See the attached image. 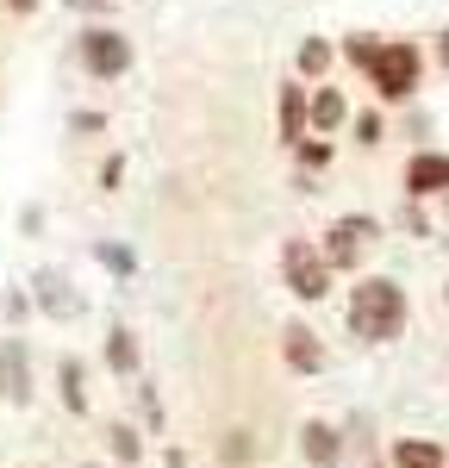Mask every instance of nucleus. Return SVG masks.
I'll use <instances>...</instances> for the list:
<instances>
[{"mask_svg": "<svg viewBox=\"0 0 449 468\" xmlns=\"http://www.w3.org/2000/svg\"><path fill=\"white\" fill-rule=\"evenodd\" d=\"M13 6H19V13H32V6H37V0H13Z\"/></svg>", "mask_w": 449, "mask_h": 468, "instance_id": "20", "label": "nucleus"}, {"mask_svg": "<svg viewBox=\"0 0 449 468\" xmlns=\"http://www.w3.org/2000/svg\"><path fill=\"white\" fill-rule=\"evenodd\" d=\"M287 362H294V368H318V362H325V350H318V344H312V331H287Z\"/></svg>", "mask_w": 449, "mask_h": 468, "instance_id": "10", "label": "nucleus"}, {"mask_svg": "<svg viewBox=\"0 0 449 468\" xmlns=\"http://www.w3.org/2000/svg\"><path fill=\"white\" fill-rule=\"evenodd\" d=\"M312 125H318V132H337V125H343V94H331V88L312 94Z\"/></svg>", "mask_w": 449, "mask_h": 468, "instance_id": "11", "label": "nucleus"}, {"mask_svg": "<svg viewBox=\"0 0 449 468\" xmlns=\"http://www.w3.org/2000/svg\"><path fill=\"white\" fill-rule=\"evenodd\" d=\"M37 300H44L50 313H57V306H69V300H63V282H57V275H37Z\"/></svg>", "mask_w": 449, "mask_h": 468, "instance_id": "18", "label": "nucleus"}, {"mask_svg": "<svg viewBox=\"0 0 449 468\" xmlns=\"http://www.w3.org/2000/svg\"><path fill=\"white\" fill-rule=\"evenodd\" d=\"M406 324V293L393 288V282H356V293H350V331L356 337H369V344H387L393 331Z\"/></svg>", "mask_w": 449, "mask_h": 468, "instance_id": "1", "label": "nucleus"}, {"mask_svg": "<svg viewBox=\"0 0 449 468\" xmlns=\"http://www.w3.org/2000/svg\"><path fill=\"white\" fill-rule=\"evenodd\" d=\"M81 57H88L94 75H119L125 63H131V44H125L119 32H88L81 37Z\"/></svg>", "mask_w": 449, "mask_h": 468, "instance_id": "3", "label": "nucleus"}, {"mask_svg": "<svg viewBox=\"0 0 449 468\" xmlns=\"http://www.w3.org/2000/svg\"><path fill=\"white\" fill-rule=\"evenodd\" d=\"M406 187H412V194H444V187H449V156H412Z\"/></svg>", "mask_w": 449, "mask_h": 468, "instance_id": "7", "label": "nucleus"}, {"mask_svg": "<svg viewBox=\"0 0 449 468\" xmlns=\"http://www.w3.org/2000/svg\"><path fill=\"white\" fill-rule=\"evenodd\" d=\"M281 132H287V138H299V88H287V94H281Z\"/></svg>", "mask_w": 449, "mask_h": 468, "instance_id": "16", "label": "nucleus"}, {"mask_svg": "<svg viewBox=\"0 0 449 468\" xmlns=\"http://www.w3.org/2000/svg\"><path fill=\"white\" fill-rule=\"evenodd\" d=\"M325 63H331V50H325V44H318V37H306V44H299V69H325Z\"/></svg>", "mask_w": 449, "mask_h": 468, "instance_id": "15", "label": "nucleus"}, {"mask_svg": "<svg viewBox=\"0 0 449 468\" xmlns=\"http://www.w3.org/2000/svg\"><path fill=\"white\" fill-rule=\"evenodd\" d=\"M63 399H69V412L88 406V394H81V368H75V362H63Z\"/></svg>", "mask_w": 449, "mask_h": 468, "instance_id": "14", "label": "nucleus"}, {"mask_svg": "<svg viewBox=\"0 0 449 468\" xmlns=\"http://www.w3.org/2000/svg\"><path fill=\"white\" fill-rule=\"evenodd\" d=\"M369 238H374V218H337V225H331V250H325V256H331L337 269H350V262L362 256Z\"/></svg>", "mask_w": 449, "mask_h": 468, "instance_id": "4", "label": "nucleus"}, {"mask_svg": "<svg viewBox=\"0 0 449 468\" xmlns=\"http://www.w3.org/2000/svg\"><path fill=\"white\" fill-rule=\"evenodd\" d=\"M75 6H94V0H75Z\"/></svg>", "mask_w": 449, "mask_h": 468, "instance_id": "22", "label": "nucleus"}, {"mask_svg": "<svg viewBox=\"0 0 449 468\" xmlns=\"http://www.w3.org/2000/svg\"><path fill=\"white\" fill-rule=\"evenodd\" d=\"M287 288H294L299 300H318V293H325V262L306 250V244L287 250Z\"/></svg>", "mask_w": 449, "mask_h": 468, "instance_id": "5", "label": "nucleus"}, {"mask_svg": "<svg viewBox=\"0 0 449 468\" xmlns=\"http://www.w3.org/2000/svg\"><path fill=\"white\" fill-rule=\"evenodd\" d=\"M112 456H119V463H138V431H131V425H112Z\"/></svg>", "mask_w": 449, "mask_h": 468, "instance_id": "13", "label": "nucleus"}, {"mask_svg": "<svg viewBox=\"0 0 449 468\" xmlns=\"http://www.w3.org/2000/svg\"><path fill=\"white\" fill-rule=\"evenodd\" d=\"M393 463L400 468H444V450L437 443H393Z\"/></svg>", "mask_w": 449, "mask_h": 468, "instance_id": "9", "label": "nucleus"}, {"mask_svg": "<svg viewBox=\"0 0 449 468\" xmlns=\"http://www.w3.org/2000/svg\"><path fill=\"white\" fill-rule=\"evenodd\" d=\"M112 368H119V375L138 368V344H131V331H112Z\"/></svg>", "mask_w": 449, "mask_h": 468, "instance_id": "12", "label": "nucleus"}, {"mask_svg": "<svg viewBox=\"0 0 449 468\" xmlns=\"http://www.w3.org/2000/svg\"><path fill=\"white\" fill-rule=\"evenodd\" d=\"M374 50H381L374 37H350V44H343V57H350L356 69H369V63H374Z\"/></svg>", "mask_w": 449, "mask_h": 468, "instance_id": "17", "label": "nucleus"}, {"mask_svg": "<svg viewBox=\"0 0 449 468\" xmlns=\"http://www.w3.org/2000/svg\"><path fill=\"white\" fill-rule=\"evenodd\" d=\"M299 443H306L312 468H337V431H331V425H318V419H312V425L299 431Z\"/></svg>", "mask_w": 449, "mask_h": 468, "instance_id": "8", "label": "nucleus"}, {"mask_svg": "<svg viewBox=\"0 0 449 468\" xmlns=\"http://www.w3.org/2000/svg\"><path fill=\"white\" fill-rule=\"evenodd\" d=\"M444 63H449V32H444Z\"/></svg>", "mask_w": 449, "mask_h": 468, "instance_id": "21", "label": "nucleus"}, {"mask_svg": "<svg viewBox=\"0 0 449 468\" xmlns=\"http://www.w3.org/2000/svg\"><path fill=\"white\" fill-rule=\"evenodd\" d=\"M369 75H374V88H381V101H400L412 81H418V50L412 44H381Z\"/></svg>", "mask_w": 449, "mask_h": 468, "instance_id": "2", "label": "nucleus"}, {"mask_svg": "<svg viewBox=\"0 0 449 468\" xmlns=\"http://www.w3.org/2000/svg\"><path fill=\"white\" fill-rule=\"evenodd\" d=\"M0 399H13V406L32 399V375H26V350H19V344L0 350Z\"/></svg>", "mask_w": 449, "mask_h": 468, "instance_id": "6", "label": "nucleus"}, {"mask_svg": "<svg viewBox=\"0 0 449 468\" xmlns=\"http://www.w3.org/2000/svg\"><path fill=\"white\" fill-rule=\"evenodd\" d=\"M356 132H362V144H374V138H381V119H374V112H362V119H356Z\"/></svg>", "mask_w": 449, "mask_h": 468, "instance_id": "19", "label": "nucleus"}]
</instances>
